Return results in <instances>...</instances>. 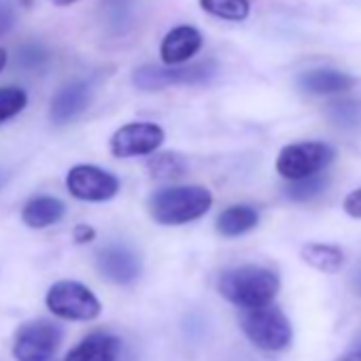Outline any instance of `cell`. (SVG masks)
I'll return each instance as SVG.
<instances>
[{
	"label": "cell",
	"instance_id": "1",
	"mask_svg": "<svg viewBox=\"0 0 361 361\" xmlns=\"http://www.w3.org/2000/svg\"><path fill=\"white\" fill-rule=\"evenodd\" d=\"M279 287H281L279 276L272 270L255 266V264L226 270L217 281L219 293L228 302L245 310L270 304L274 295L279 293Z\"/></svg>",
	"mask_w": 361,
	"mask_h": 361
},
{
	"label": "cell",
	"instance_id": "2",
	"mask_svg": "<svg viewBox=\"0 0 361 361\" xmlns=\"http://www.w3.org/2000/svg\"><path fill=\"white\" fill-rule=\"evenodd\" d=\"M213 196L202 185L164 188L151 194L147 207L149 215L161 226H183L209 213Z\"/></svg>",
	"mask_w": 361,
	"mask_h": 361
},
{
	"label": "cell",
	"instance_id": "3",
	"mask_svg": "<svg viewBox=\"0 0 361 361\" xmlns=\"http://www.w3.org/2000/svg\"><path fill=\"white\" fill-rule=\"evenodd\" d=\"M240 325L247 338L264 350H283L293 338V329L285 312L270 304L245 310Z\"/></svg>",
	"mask_w": 361,
	"mask_h": 361
},
{
	"label": "cell",
	"instance_id": "4",
	"mask_svg": "<svg viewBox=\"0 0 361 361\" xmlns=\"http://www.w3.org/2000/svg\"><path fill=\"white\" fill-rule=\"evenodd\" d=\"M217 75L215 62H196L180 66H153L145 64L134 71V85L145 92L164 90L170 85H200L209 83Z\"/></svg>",
	"mask_w": 361,
	"mask_h": 361
},
{
	"label": "cell",
	"instance_id": "5",
	"mask_svg": "<svg viewBox=\"0 0 361 361\" xmlns=\"http://www.w3.org/2000/svg\"><path fill=\"white\" fill-rule=\"evenodd\" d=\"M334 149L327 142H293L281 149L276 157V170L287 180H300L323 172L331 159Z\"/></svg>",
	"mask_w": 361,
	"mask_h": 361
},
{
	"label": "cell",
	"instance_id": "6",
	"mask_svg": "<svg viewBox=\"0 0 361 361\" xmlns=\"http://www.w3.org/2000/svg\"><path fill=\"white\" fill-rule=\"evenodd\" d=\"M47 308L66 321H94L102 306L94 291L77 281H60L47 291Z\"/></svg>",
	"mask_w": 361,
	"mask_h": 361
},
{
	"label": "cell",
	"instance_id": "7",
	"mask_svg": "<svg viewBox=\"0 0 361 361\" xmlns=\"http://www.w3.org/2000/svg\"><path fill=\"white\" fill-rule=\"evenodd\" d=\"M62 342V327L47 319H35L20 325L13 340L18 361H51Z\"/></svg>",
	"mask_w": 361,
	"mask_h": 361
},
{
	"label": "cell",
	"instance_id": "8",
	"mask_svg": "<svg viewBox=\"0 0 361 361\" xmlns=\"http://www.w3.org/2000/svg\"><path fill=\"white\" fill-rule=\"evenodd\" d=\"M66 188L71 196L85 202H106L117 196L119 178L98 166L79 164L66 174Z\"/></svg>",
	"mask_w": 361,
	"mask_h": 361
},
{
	"label": "cell",
	"instance_id": "9",
	"mask_svg": "<svg viewBox=\"0 0 361 361\" xmlns=\"http://www.w3.org/2000/svg\"><path fill=\"white\" fill-rule=\"evenodd\" d=\"M164 142V130L157 123L136 121L121 126L111 136V153L115 157H136L157 151Z\"/></svg>",
	"mask_w": 361,
	"mask_h": 361
},
{
	"label": "cell",
	"instance_id": "10",
	"mask_svg": "<svg viewBox=\"0 0 361 361\" xmlns=\"http://www.w3.org/2000/svg\"><path fill=\"white\" fill-rule=\"evenodd\" d=\"M96 266L106 281L117 285H128L140 274V259L126 245H106L104 249H100Z\"/></svg>",
	"mask_w": 361,
	"mask_h": 361
},
{
	"label": "cell",
	"instance_id": "11",
	"mask_svg": "<svg viewBox=\"0 0 361 361\" xmlns=\"http://www.w3.org/2000/svg\"><path fill=\"white\" fill-rule=\"evenodd\" d=\"M202 47V35L194 26H176L172 28L161 45H159V58L166 66H180L188 60H192Z\"/></svg>",
	"mask_w": 361,
	"mask_h": 361
},
{
	"label": "cell",
	"instance_id": "12",
	"mask_svg": "<svg viewBox=\"0 0 361 361\" xmlns=\"http://www.w3.org/2000/svg\"><path fill=\"white\" fill-rule=\"evenodd\" d=\"M92 102V85L87 81H73L64 85L51 100L49 117L56 126L77 119Z\"/></svg>",
	"mask_w": 361,
	"mask_h": 361
},
{
	"label": "cell",
	"instance_id": "13",
	"mask_svg": "<svg viewBox=\"0 0 361 361\" xmlns=\"http://www.w3.org/2000/svg\"><path fill=\"white\" fill-rule=\"evenodd\" d=\"M121 350V340L106 331H94L85 336L64 361H117Z\"/></svg>",
	"mask_w": 361,
	"mask_h": 361
},
{
	"label": "cell",
	"instance_id": "14",
	"mask_svg": "<svg viewBox=\"0 0 361 361\" xmlns=\"http://www.w3.org/2000/svg\"><path fill=\"white\" fill-rule=\"evenodd\" d=\"M66 213V207L62 200L54 196H39L26 202L22 211V221L32 230H43L54 224H58Z\"/></svg>",
	"mask_w": 361,
	"mask_h": 361
},
{
	"label": "cell",
	"instance_id": "15",
	"mask_svg": "<svg viewBox=\"0 0 361 361\" xmlns=\"http://www.w3.org/2000/svg\"><path fill=\"white\" fill-rule=\"evenodd\" d=\"M353 83H355L353 77L340 71H327V68L308 71L298 81V85L308 94H340V92L350 90Z\"/></svg>",
	"mask_w": 361,
	"mask_h": 361
},
{
	"label": "cell",
	"instance_id": "16",
	"mask_svg": "<svg viewBox=\"0 0 361 361\" xmlns=\"http://www.w3.org/2000/svg\"><path fill=\"white\" fill-rule=\"evenodd\" d=\"M259 221V213L249 204H234L228 207L217 217V232L226 238H236L251 232Z\"/></svg>",
	"mask_w": 361,
	"mask_h": 361
},
{
	"label": "cell",
	"instance_id": "17",
	"mask_svg": "<svg viewBox=\"0 0 361 361\" xmlns=\"http://www.w3.org/2000/svg\"><path fill=\"white\" fill-rule=\"evenodd\" d=\"M302 259L319 270V272H325V274H334L342 268L344 264V253L334 247V245H321V243H310L302 249Z\"/></svg>",
	"mask_w": 361,
	"mask_h": 361
},
{
	"label": "cell",
	"instance_id": "18",
	"mask_svg": "<svg viewBox=\"0 0 361 361\" xmlns=\"http://www.w3.org/2000/svg\"><path fill=\"white\" fill-rule=\"evenodd\" d=\"M200 7L207 13L228 22H243L251 11L249 0H200Z\"/></svg>",
	"mask_w": 361,
	"mask_h": 361
},
{
	"label": "cell",
	"instance_id": "19",
	"mask_svg": "<svg viewBox=\"0 0 361 361\" xmlns=\"http://www.w3.org/2000/svg\"><path fill=\"white\" fill-rule=\"evenodd\" d=\"M327 185V176L323 172L314 174V176H308V178H300V180H293V183L285 190L287 198H291L293 202H308L312 198H317Z\"/></svg>",
	"mask_w": 361,
	"mask_h": 361
},
{
	"label": "cell",
	"instance_id": "20",
	"mask_svg": "<svg viewBox=\"0 0 361 361\" xmlns=\"http://www.w3.org/2000/svg\"><path fill=\"white\" fill-rule=\"evenodd\" d=\"M149 170L157 178H172V176L183 174L185 159L176 153H159L149 159Z\"/></svg>",
	"mask_w": 361,
	"mask_h": 361
},
{
	"label": "cell",
	"instance_id": "21",
	"mask_svg": "<svg viewBox=\"0 0 361 361\" xmlns=\"http://www.w3.org/2000/svg\"><path fill=\"white\" fill-rule=\"evenodd\" d=\"M28 104V96L20 87H0V123L22 113Z\"/></svg>",
	"mask_w": 361,
	"mask_h": 361
},
{
	"label": "cell",
	"instance_id": "22",
	"mask_svg": "<svg viewBox=\"0 0 361 361\" xmlns=\"http://www.w3.org/2000/svg\"><path fill=\"white\" fill-rule=\"evenodd\" d=\"M331 117L336 123L344 128H353L361 123V104L359 102H336L331 106Z\"/></svg>",
	"mask_w": 361,
	"mask_h": 361
},
{
	"label": "cell",
	"instance_id": "23",
	"mask_svg": "<svg viewBox=\"0 0 361 361\" xmlns=\"http://www.w3.org/2000/svg\"><path fill=\"white\" fill-rule=\"evenodd\" d=\"M18 60L24 66H41L47 60V51L43 45L39 43H26L20 51H18Z\"/></svg>",
	"mask_w": 361,
	"mask_h": 361
},
{
	"label": "cell",
	"instance_id": "24",
	"mask_svg": "<svg viewBox=\"0 0 361 361\" xmlns=\"http://www.w3.org/2000/svg\"><path fill=\"white\" fill-rule=\"evenodd\" d=\"M16 24V9L11 3H3L0 5V37L7 35Z\"/></svg>",
	"mask_w": 361,
	"mask_h": 361
},
{
	"label": "cell",
	"instance_id": "25",
	"mask_svg": "<svg viewBox=\"0 0 361 361\" xmlns=\"http://www.w3.org/2000/svg\"><path fill=\"white\" fill-rule=\"evenodd\" d=\"M344 211H346V215H350L355 219H361V188L350 192L344 198Z\"/></svg>",
	"mask_w": 361,
	"mask_h": 361
},
{
	"label": "cell",
	"instance_id": "26",
	"mask_svg": "<svg viewBox=\"0 0 361 361\" xmlns=\"http://www.w3.org/2000/svg\"><path fill=\"white\" fill-rule=\"evenodd\" d=\"M94 238H96V230L94 228H90V226H77L75 228V240L79 245H85V243H90Z\"/></svg>",
	"mask_w": 361,
	"mask_h": 361
},
{
	"label": "cell",
	"instance_id": "27",
	"mask_svg": "<svg viewBox=\"0 0 361 361\" xmlns=\"http://www.w3.org/2000/svg\"><path fill=\"white\" fill-rule=\"evenodd\" d=\"M340 361H361V348H353L350 353L340 357Z\"/></svg>",
	"mask_w": 361,
	"mask_h": 361
},
{
	"label": "cell",
	"instance_id": "28",
	"mask_svg": "<svg viewBox=\"0 0 361 361\" xmlns=\"http://www.w3.org/2000/svg\"><path fill=\"white\" fill-rule=\"evenodd\" d=\"M353 289H355V293L357 295H361V270L355 274V281H353Z\"/></svg>",
	"mask_w": 361,
	"mask_h": 361
},
{
	"label": "cell",
	"instance_id": "29",
	"mask_svg": "<svg viewBox=\"0 0 361 361\" xmlns=\"http://www.w3.org/2000/svg\"><path fill=\"white\" fill-rule=\"evenodd\" d=\"M51 3H54L56 7H71V5L79 3V0H51Z\"/></svg>",
	"mask_w": 361,
	"mask_h": 361
},
{
	"label": "cell",
	"instance_id": "30",
	"mask_svg": "<svg viewBox=\"0 0 361 361\" xmlns=\"http://www.w3.org/2000/svg\"><path fill=\"white\" fill-rule=\"evenodd\" d=\"M7 66V51L0 47V73H3V68Z\"/></svg>",
	"mask_w": 361,
	"mask_h": 361
},
{
	"label": "cell",
	"instance_id": "31",
	"mask_svg": "<svg viewBox=\"0 0 361 361\" xmlns=\"http://www.w3.org/2000/svg\"><path fill=\"white\" fill-rule=\"evenodd\" d=\"M355 348H361V334H359L357 340H355Z\"/></svg>",
	"mask_w": 361,
	"mask_h": 361
}]
</instances>
